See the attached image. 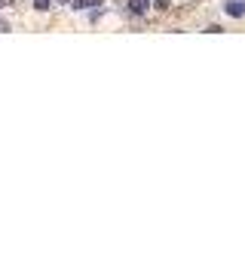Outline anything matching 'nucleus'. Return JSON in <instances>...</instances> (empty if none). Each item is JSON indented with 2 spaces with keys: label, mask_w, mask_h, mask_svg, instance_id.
Segmentation results:
<instances>
[{
  "label": "nucleus",
  "mask_w": 245,
  "mask_h": 263,
  "mask_svg": "<svg viewBox=\"0 0 245 263\" xmlns=\"http://www.w3.org/2000/svg\"><path fill=\"white\" fill-rule=\"evenodd\" d=\"M227 12L239 18V15H245V3H239V0H230V3H227Z\"/></svg>",
  "instance_id": "nucleus-1"
},
{
  "label": "nucleus",
  "mask_w": 245,
  "mask_h": 263,
  "mask_svg": "<svg viewBox=\"0 0 245 263\" xmlns=\"http://www.w3.org/2000/svg\"><path fill=\"white\" fill-rule=\"evenodd\" d=\"M147 6H150V0H132V3H129V9H132L135 15H141V12H147Z\"/></svg>",
  "instance_id": "nucleus-2"
},
{
  "label": "nucleus",
  "mask_w": 245,
  "mask_h": 263,
  "mask_svg": "<svg viewBox=\"0 0 245 263\" xmlns=\"http://www.w3.org/2000/svg\"><path fill=\"white\" fill-rule=\"evenodd\" d=\"M86 6H98V0H74V9H86Z\"/></svg>",
  "instance_id": "nucleus-3"
},
{
  "label": "nucleus",
  "mask_w": 245,
  "mask_h": 263,
  "mask_svg": "<svg viewBox=\"0 0 245 263\" xmlns=\"http://www.w3.org/2000/svg\"><path fill=\"white\" fill-rule=\"evenodd\" d=\"M34 6H37V9H40V12H46V9H49V6H52V0H34Z\"/></svg>",
  "instance_id": "nucleus-4"
},
{
  "label": "nucleus",
  "mask_w": 245,
  "mask_h": 263,
  "mask_svg": "<svg viewBox=\"0 0 245 263\" xmlns=\"http://www.w3.org/2000/svg\"><path fill=\"white\" fill-rule=\"evenodd\" d=\"M6 28H9V25H6V22H0V31H6Z\"/></svg>",
  "instance_id": "nucleus-5"
},
{
  "label": "nucleus",
  "mask_w": 245,
  "mask_h": 263,
  "mask_svg": "<svg viewBox=\"0 0 245 263\" xmlns=\"http://www.w3.org/2000/svg\"><path fill=\"white\" fill-rule=\"evenodd\" d=\"M61 3H67V0H61Z\"/></svg>",
  "instance_id": "nucleus-6"
},
{
  "label": "nucleus",
  "mask_w": 245,
  "mask_h": 263,
  "mask_svg": "<svg viewBox=\"0 0 245 263\" xmlns=\"http://www.w3.org/2000/svg\"><path fill=\"white\" fill-rule=\"evenodd\" d=\"M0 3H3V0H0Z\"/></svg>",
  "instance_id": "nucleus-7"
}]
</instances>
